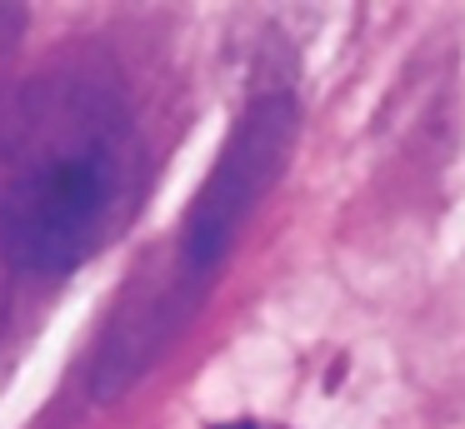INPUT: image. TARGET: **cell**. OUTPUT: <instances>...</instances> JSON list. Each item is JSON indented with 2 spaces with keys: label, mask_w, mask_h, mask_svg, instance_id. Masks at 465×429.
Wrapping results in <instances>:
<instances>
[{
  "label": "cell",
  "mask_w": 465,
  "mask_h": 429,
  "mask_svg": "<svg viewBox=\"0 0 465 429\" xmlns=\"http://www.w3.org/2000/svg\"><path fill=\"white\" fill-rule=\"evenodd\" d=\"M145 140L105 60L71 55L0 105V259L25 275L91 265L135 219Z\"/></svg>",
  "instance_id": "1"
},
{
  "label": "cell",
  "mask_w": 465,
  "mask_h": 429,
  "mask_svg": "<svg viewBox=\"0 0 465 429\" xmlns=\"http://www.w3.org/2000/svg\"><path fill=\"white\" fill-rule=\"evenodd\" d=\"M291 135H295L291 95H281V90L255 95L251 110L241 115V125H235L231 145L215 160L211 180H205L201 195H195L191 215H185L181 265L191 279H205L225 259L235 229L251 215V205L265 195V185L281 175L285 155H291Z\"/></svg>",
  "instance_id": "2"
},
{
  "label": "cell",
  "mask_w": 465,
  "mask_h": 429,
  "mask_svg": "<svg viewBox=\"0 0 465 429\" xmlns=\"http://www.w3.org/2000/svg\"><path fill=\"white\" fill-rule=\"evenodd\" d=\"M21 35H25V10L21 5H0V90H5V75H11V65H15Z\"/></svg>",
  "instance_id": "3"
},
{
  "label": "cell",
  "mask_w": 465,
  "mask_h": 429,
  "mask_svg": "<svg viewBox=\"0 0 465 429\" xmlns=\"http://www.w3.org/2000/svg\"><path fill=\"white\" fill-rule=\"evenodd\" d=\"M5 259H0V329H5V309H11V285H5Z\"/></svg>",
  "instance_id": "4"
},
{
  "label": "cell",
  "mask_w": 465,
  "mask_h": 429,
  "mask_svg": "<svg viewBox=\"0 0 465 429\" xmlns=\"http://www.w3.org/2000/svg\"><path fill=\"white\" fill-rule=\"evenodd\" d=\"M211 429H275V424H261V419H225V424H211Z\"/></svg>",
  "instance_id": "5"
}]
</instances>
